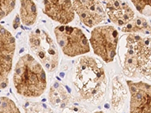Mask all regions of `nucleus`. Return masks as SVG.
I'll use <instances>...</instances> for the list:
<instances>
[{"mask_svg": "<svg viewBox=\"0 0 151 113\" xmlns=\"http://www.w3.org/2000/svg\"><path fill=\"white\" fill-rule=\"evenodd\" d=\"M73 84L79 96L85 101L98 103L104 96L107 84L101 62L88 56L78 59L74 67Z\"/></svg>", "mask_w": 151, "mask_h": 113, "instance_id": "f257e3e1", "label": "nucleus"}, {"mask_svg": "<svg viewBox=\"0 0 151 113\" xmlns=\"http://www.w3.org/2000/svg\"><path fill=\"white\" fill-rule=\"evenodd\" d=\"M13 82L16 91L20 95L37 97L46 89V74L41 64L33 56L25 54L17 62Z\"/></svg>", "mask_w": 151, "mask_h": 113, "instance_id": "f03ea898", "label": "nucleus"}, {"mask_svg": "<svg viewBox=\"0 0 151 113\" xmlns=\"http://www.w3.org/2000/svg\"><path fill=\"white\" fill-rule=\"evenodd\" d=\"M125 47V73L130 77H135L137 74L151 77V36L143 37L138 33H130L126 39Z\"/></svg>", "mask_w": 151, "mask_h": 113, "instance_id": "7ed1b4c3", "label": "nucleus"}, {"mask_svg": "<svg viewBox=\"0 0 151 113\" xmlns=\"http://www.w3.org/2000/svg\"><path fill=\"white\" fill-rule=\"evenodd\" d=\"M31 51L40 59L48 72H53L59 64V54L56 45L46 31L36 29L29 35Z\"/></svg>", "mask_w": 151, "mask_h": 113, "instance_id": "20e7f679", "label": "nucleus"}, {"mask_svg": "<svg viewBox=\"0 0 151 113\" xmlns=\"http://www.w3.org/2000/svg\"><path fill=\"white\" fill-rule=\"evenodd\" d=\"M55 35L62 51L67 56H79L90 51L88 40L79 28L63 24L55 27Z\"/></svg>", "mask_w": 151, "mask_h": 113, "instance_id": "39448f33", "label": "nucleus"}, {"mask_svg": "<svg viewBox=\"0 0 151 113\" xmlns=\"http://www.w3.org/2000/svg\"><path fill=\"white\" fill-rule=\"evenodd\" d=\"M118 41V31L112 26H101L94 28L90 38V43L94 54L106 63L114 60Z\"/></svg>", "mask_w": 151, "mask_h": 113, "instance_id": "423d86ee", "label": "nucleus"}, {"mask_svg": "<svg viewBox=\"0 0 151 113\" xmlns=\"http://www.w3.org/2000/svg\"><path fill=\"white\" fill-rule=\"evenodd\" d=\"M16 48L15 39L12 33L1 26L0 34V70L1 87L5 88L9 84V75L12 68V60Z\"/></svg>", "mask_w": 151, "mask_h": 113, "instance_id": "0eeeda50", "label": "nucleus"}, {"mask_svg": "<svg viewBox=\"0 0 151 113\" xmlns=\"http://www.w3.org/2000/svg\"><path fill=\"white\" fill-rule=\"evenodd\" d=\"M73 5L80 21L88 27L97 26L106 19V12L99 0H73Z\"/></svg>", "mask_w": 151, "mask_h": 113, "instance_id": "6e6552de", "label": "nucleus"}, {"mask_svg": "<svg viewBox=\"0 0 151 113\" xmlns=\"http://www.w3.org/2000/svg\"><path fill=\"white\" fill-rule=\"evenodd\" d=\"M130 91V112L151 113V85L143 82L127 81Z\"/></svg>", "mask_w": 151, "mask_h": 113, "instance_id": "1a4fd4ad", "label": "nucleus"}, {"mask_svg": "<svg viewBox=\"0 0 151 113\" xmlns=\"http://www.w3.org/2000/svg\"><path fill=\"white\" fill-rule=\"evenodd\" d=\"M43 4V11L53 21L65 25L74 19L75 10L71 0H44Z\"/></svg>", "mask_w": 151, "mask_h": 113, "instance_id": "9d476101", "label": "nucleus"}, {"mask_svg": "<svg viewBox=\"0 0 151 113\" xmlns=\"http://www.w3.org/2000/svg\"><path fill=\"white\" fill-rule=\"evenodd\" d=\"M106 8L109 18L117 26H125L134 18V11L125 1L109 0Z\"/></svg>", "mask_w": 151, "mask_h": 113, "instance_id": "9b49d317", "label": "nucleus"}, {"mask_svg": "<svg viewBox=\"0 0 151 113\" xmlns=\"http://www.w3.org/2000/svg\"><path fill=\"white\" fill-rule=\"evenodd\" d=\"M48 99L50 105L55 109L59 111H63L65 109H72L70 108L73 103L72 97L60 82L55 81L53 85L51 86Z\"/></svg>", "mask_w": 151, "mask_h": 113, "instance_id": "f8f14e48", "label": "nucleus"}, {"mask_svg": "<svg viewBox=\"0 0 151 113\" xmlns=\"http://www.w3.org/2000/svg\"><path fill=\"white\" fill-rule=\"evenodd\" d=\"M20 16L25 26H32L37 19V9L33 0H21Z\"/></svg>", "mask_w": 151, "mask_h": 113, "instance_id": "ddd939ff", "label": "nucleus"}, {"mask_svg": "<svg viewBox=\"0 0 151 113\" xmlns=\"http://www.w3.org/2000/svg\"><path fill=\"white\" fill-rule=\"evenodd\" d=\"M122 31L128 33H150V27L147 21L142 17H136L130 22L122 26Z\"/></svg>", "mask_w": 151, "mask_h": 113, "instance_id": "4468645a", "label": "nucleus"}, {"mask_svg": "<svg viewBox=\"0 0 151 113\" xmlns=\"http://www.w3.org/2000/svg\"><path fill=\"white\" fill-rule=\"evenodd\" d=\"M134 7L144 16H151V0H131Z\"/></svg>", "mask_w": 151, "mask_h": 113, "instance_id": "2eb2a0df", "label": "nucleus"}, {"mask_svg": "<svg viewBox=\"0 0 151 113\" xmlns=\"http://www.w3.org/2000/svg\"><path fill=\"white\" fill-rule=\"evenodd\" d=\"M1 106L0 111L1 112H20V110L17 108L15 103L12 99L8 97H1L0 100Z\"/></svg>", "mask_w": 151, "mask_h": 113, "instance_id": "dca6fc26", "label": "nucleus"}, {"mask_svg": "<svg viewBox=\"0 0 151 113\" xmlns=\"http://www.w3.org/2000/svg\"><path fill=\"white\" fill-rule=\"evenodd\" d=\"M1 3V10L0 15L1 19L7 17L15 7L16 0H0Z\"/></svg>", "mask_w": 151, "mask_h": 113, "instance_id": "f3484780", "label": "nucleus"}, {"mask_svg": "<svg viewBox=\"0 0 151 113\" xmlns=\"http://www.w3.org/2000/svg\"><path fill=\"white\" fill-rule=\"evenodd\" d=\"M27 105H28L27 106H24V109H25L26 112H46V111H50L49 109H43V106L41 103H27Z\"/></svg>", "mask_w": 151, "mask_h": 113, "instance_id": "a211bd4d", "label": "nucleus"}, {"mask_svg": "<svg viewBox=\"0 0 151 113\" xmlns=\"http://www.w3.org/2000/svg\"><path fill=\"white\" fill-rule=\"evenodd\" d=\"M19 21H20V20H19L18 15H16V17L14 21V29H17V28L19 26V25H20V22H19Z\"/></svg>", "mask_w": 151, "mask_h": 113, "instance_id": "6ab92c4d", "label": "nucleus"}]
</instances>
